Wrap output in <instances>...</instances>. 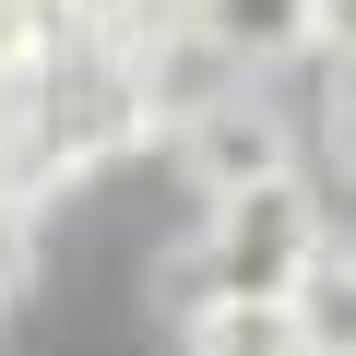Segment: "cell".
Here are the masks:
<instances>
[{"instance_id": "9c48e42d", "label": "cell", "mask_w": 356, "mask_h": 356, "mask_svg": "<svg viewBox=\"0 0 356 356\" xmlns=\"http://www.w3.org/2000/svg\"><path fill=\"white\" fill-rule=\"evenodd\" d=\"M321 154L356 178V60H321Z\"/></svg>"}, {"instance_id": "30bf717a", "label": "cell", "mask_w": 356, "mask_h": 356, "mask_svg": "<svg viewBox=\"0 0 356 356\" xmlns=\"http://www.w3.org/2000/svg\"><path fill=\"white\" fill-rule=\"evenodd\" d=\"M24 273H36V214H24V202H0V309L24 297Z\"/></svg>"}, {"instance_id": "8fae6325", "label": "cell", "mask_w": 356, "mask_h": 356, "mask_svg": "<svg viewBox=\"0 0 356 356\" xmlns=\"http://www.w3.org/2000/svg\"><path fill=\"white\" fill-rule=\"evenodd\" d=\"M309 48H332V60H356V0H309Z\"/></svg>"}, {"instance_id": "6da1fadb", "label": "cell", "mask_w": 356, "mask_h": 356, "mask_svg": "<svg viewBox=\"0 0 356 356\" xmlns=\"http://www.w3.org/2000/svg\"><path fill=\"white\" fill-rule=\"evenodd\" d=\"M321 238H332V226H321V202H309V178H261V191H238V202L202 214V250L178 261V297H191V309H214V297L285 309Z\"/></svg>"}, {"instance_id": "8992f818", "label": "cell", "mask_w": 356, "mask_h": 356, "mask_svg": "<svg viewBox=\"0 0 356 356\" xmlns=\"http://www.w3.org/2000/svg\"><path fill=\"white\" fill-rule=\"evenodd\" d=\"M191 356H297V321H285V309L214 297V309H191Z\"/></svg>"}, {"instance_id": "7a4b0ae2", "label": "cell", "mask_w": 356, "mask_h": 356, "mask_svg": "<svg viewBox=\"0 0 356 356\" xmlns=\"http://www.w3.org/2000/svg\"><path fill=\"white\" fill-rule=\"evenodd\" d=\"M24 119H36V143L72 178L154 143V95H143V60L131 48H48V72L24 83Z\"/></svg>"}, {"instance_id": "277c9868", "label": "cell", "mask_w": 356, "mask_h": 356, "mask_svg": "<svg viewBox=\"0 0 356 356\" xmlns=\"http://www.w3.org/2000/svg\"><path fill=\"white\" fill-rule=\"evenodd\" d=\"M238 83H261L273 60H309V0H166Z\"/></svg>"}, {"instance_id": "ba28073f", "label": "cell", "mask_w": 356, "mask_h": 356, "mask_svg": "<svg viewBox=\"0 0 356 356\" xmlns=\"http://www.w3.org/2000/svg\"><path fill=\"white\" fill-rule=\"evenodd\" d=\"M48 0H0V95H13V83H36L48 72Z\"/></svg>"}, {"instance_id": "7c38bea8", "label": "cell", "mask_w": 356, "mask_h": 356, "mask_svg": "<svg viewBox=\"0 0 356 356\" xmlns=\"http://www.w3.org/2000/svg\"><path fill=\"white\" fill-rule=\"evenodd\" d=\"M13 119H24V83L0 95V191H13Z\"/></svg>"}, {"instance_id": "5b68a950", "label": "cell", "mask_w": 356, "mask_h": 356, "mask_svg": "<svg viewBox=\"0 0 356 356\" xmlns=\"http://www.w3.org/2000/svg\"><path fill=\"white\" fill-rule=\"evenodd\" d=\"M285 321H297V356H356V238H321L309 250Z\"/></svg>"}, {"instance_id": "52a82bcc", "label": "cell", "mask_w": 356, "mask_h": 356, "mask_svg": "<svg viewBox=\"0 0 356 356\" xmlns=\"http://www.w3.org/2000/svg\"><path fill=\"white\" fill-rule=\"evenodd\" d=\"M166 0H48V36L60 48H131Z\"/></svg>"}, {"instance_id": "3957f363", "label": "cell", "mask_w": 356, "mask_h": 356, "mask_svg": "<svg viewBox=\"0 0 356 356\" xmlns=\"http://www.w3.org/2000/svg\"><path fill=\"white\" fill-rule=\"evenodd\" d=\"M178 166H191L202 202H238V191H261V178H297V131H285V107L261 83H238L202 119H178Z\"/></svg>"}]
</instances>
